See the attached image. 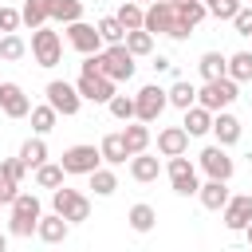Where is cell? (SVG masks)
<instances>
[{
	"label": "cell",
	"mask_w": 252,
	"mask_h": 252,
	"mask_svg": "<svg viewBox=\"0 0 252 252\" xmlns=\"http://www.w3.org/2000/svg\"><path fill=\"white\" fill-rule=\"evenodd\" d=\"M118 83H110L102 71H98V55H87V63H83V71H79V83H75V91H79V98L83 102H110L118 91H114Z\"/></svg>",
	"instance_id": "6da1fadb"
},
{
	"label": "cell",
	"mask_w": 252,
	"mask_h": 252,
	"mask_svg": "<svg viewBox=\"0 0 252 252\" xmlns=\"http://www.w3.org/2000/svg\"><path fill=\"white\" fill-rule=\"evenodd\" d=\"M43 209L35 201V193H16L12 201V220H8V236H32L35 224H39Z\"/></svg>",
	"instance_id": "7a4b0ae2"
},
{
	"label": "cell",
	"mask_w": 252,
	"mask_h": 252,
	"mask_svg": "<svg viewBox=\"0 0 252 252\" xmlns=\"http://www.w3.org/2000/svg\"><path fill=\"white\" fill-rule=\"evenodd\" d=\"M98 71L110 79V83H130L134 79V55L122 47V43H110L98 51Z\"/></svg>",
	"instance_id": "3957f363"
},
{
	"label": "cell",
	"mask_w": 252,
	"mask_h": 252,
	"mask_svg": "<svg viewBox=\"0 0 252 252\" xmlns=\"http://www.w3.org/2000/svg\"><path fill=\"white\" fill-rule=\"evenodd\" d=\"M51 213H59L67 224H79V220H87V217H91V201H87L79 189L59 185V189H51Z\"/></svg>",
	"instance_id": "277c9868"
},
{
	"label": "cell",
	"mask_w": 252,
	"mask_h": 252,
	"mask_svg": "<svg viewBox=\"0 0 252 252\" xmlns=\"http://www.w3.org/2000/svg\"><path fill=\"white\" fill-rule=\"evenodd\" d=\"M232 98H236V83L224 75V79H209L201 91H197V106H205L209 114H217V110H228L232 106Z\"/></svg>",
	"instance_id": "5b68a950"
},
{
	"label": "cell",
	"mask_w": 252,
	"mask_h": 252,
	"mask_svg": "<svg viewBox=\"0 0 252 252\" xmlns=\"http://www.w3.org/2000/svg\"><path fill=\"white\" fill-rule=\"evenodd\" d=\"M165 106H169V98H165V87H158V83H146V87L134 94V118L146 122V126L158 122Z\"/></svg>",
	"instance_id": "8992f818"
},
{
	"label": "cell",
	"mask_w": 252,
	"mask_h": 252,
	"mask_svg": "<svg viewBox=\"0 0 252 252\" xmlns=\"http://www.w3.org/2000/svg\"><path fill=\"white\" fill-rule=\"evenodd\" d=\"M32 59H35L39 67H55V63L63 59V39H59V32H51L47 24L35 28V32H32Z\"/></svg>",
	"instance_id": "52a82bcc"
},
{
	"label": "cell",
	"mask_w": 252,
	"mask_h": 252,
	"mask_svg": "<svg viewBox=\"0 0 252 252\" xmlns=\"http://www.w3.org/2000/svg\"><path fill=\"white\" fill-rule=\"evenodd\" d=\"M165 173H169V185H173V193H177V197H197V189H201V181H197V165H193L185 154L169 158Z\"/></svg>",
	"instance_id": "ba28073f"
},
{
	"label": "cell",
	"mask_w": 252,
	"mask_h": 252,
	"mask_svg": "<svg viewBox=\"0 0 252 252\" xmlns=\"http://www.w3.org/2000/svg\"><path fill=\"white\" fill-rule=\"evenodd\" d=\"M59 165H63V173L87 177V173H94V169L102 165V154H98L94 146H67L63 158H59Z\"/></svg>",
	"instance_id": "9c48e42d"
},
{
	"label": "cell",
	"mask_w": 252,
	"mask_h": 252,
	"mask_svg": "<svg viewBox=\"0 0 252 252\" xmlns=\"http://www.w3.org/2000/svg\"><path fill=\"white\" fill-rule=\"evenodd\" d=\"M47 106H51L55 114H63V118H71V114H79V106H83V98H79V91H75V83H63V79H51V83H47Z\"/></svg>",
	"instance_id": "30bf717a"
},
{
	"label": "cell",
	"mask_w": 252,
	"mask_h": 252,
	"mask_svg": "<svg viewBox=\"0 0 252 252\" xmlns=\"http://www.w3.org/2000/svg\"><path fill=\"white\" fill-rule=\"evenodd\" d=\"M67 43L79 51V55H98L106 43H102V35H98V28L94 24H87V20H75V24H67Z\"/></svg>",
	"instance_id": "8fae6325"
},
{
	"label": "cell",
	"mask_w": 252,
	"mask_h": 252,
	"mask_svg": "<svg viewBox=\"0 0 252 252\" xmlns=\"http://www.w3.org/2000/svg\"><path fill=\"white\" fill-rule=\"evenodd\" d=\"M220 220H224L228 232H244L248 220H252V193H236V197H228L224 209H220Z\"/></svg>",
	"instance_id": "7c38bea8"
},
{
	"label": "cell",
	"mask_w": 252,
	"mask_h": 252,
	"mask_svg": "<svg viewBox=\"0 0 252 252\" xmlns=\"http://www.w3.org/2000/svg\"><path fill=\"white\" fill-rule=\"evenodd\" d=\"M197 165H201L213 181H228V177H232V169H236L224 146H205V150H201V158H197Z\"/></svg>",
	"instance_id": "4fadbf2b"
},
{
	"label": "cell",
	"mask_w": 252,
	"mask_h": 252,
	"mask_svg": "<svg viewBox=\"0 0 252 252\" xmlns=\"http://www.w3.org/2000/svg\"><path fill=\"white\" fill-rule=\"evenodd\" d=\"M173 20H177L173 4H169V0H154V4L146 8V16H142V28H146L150 35H169Z\"/></svg>",
	"instance_id": "5bb4252c"
},
{
	"label": "cell",
	"mask_w": 252,
	"mask_h": 252,
	"mask_svg": "<svg viewBox=\"0 0 252 252\" xmlns=\"http://www.w3.org/2000/svg\"><path fill=\"white\" fill-rule=\"evenodd\" d=\"M0 110L8 118H28L32 114V98L24 94L20 83H0Z\"/></svg>",
	"instance_id": "9a60e30c"
},
{
	"label": "cell",
	"mask_w": 252,
	"mask_h": 252,
	"mask_svg": "<svg viewBox=\"0 0 252 252\" xmlns=\"http://www.w3.org/2000/svg\"><path fill=\"white\" fill-rule=\"evenodd\" d=\"M213 134H217V146H236L240 142V118L236 114H228V110H217L213 114Z\"/></svg>",
	"instance_id": "2e32d148"
},
{
	"label": "cell",
	"mask_w": 252,
	"mask_h": 252,
	"mask_svg": "<svg viewBox=\"0 0 252 252\" xmlns=\"http://www.w3.org/2000/svg\"><path fill=\"white\" fill-rule=\"evenodd\" d=\"M185 150H189V134H185L181 126L158 130V154H161V158H177V154H185Z\"/></svg>",
	"instance_id": "e0dca14e"
},
{
	"label": "cell",
	"mask_w": 252,
	"mask_h": 252,
	"mask_svg": "<svg viewBox=\"0 0 252 252\" xmlns=\"http://www.w3.org/2000/svg\"><path fill=\"white\" fill-rule=\"evenodd\" d=\"M67 232H71V224H67L59 213L39 217V224H35V236H39L43 244H63V240H67Z\"/></svg>",
	"instance_id": "ac0fdd59"
},
{
	"label": "cell",
	"mask_w": 252,
	"mask_h": 252,
	"mask_svg": "<svg viewBox=\"0 0 252 252\" xmlns=\"http://www.w3.org/2000/svg\"><path fill=\"white\" fill-rule=\"evenodd\" d=\"M197 197H201V205H205L209 213H220V209H224V201H228L232 193H228V181H213V177H209V181L197 189Z\"/></svg>",
	"instance_id": "d6986e66"
},
{
	"label": "cell",
	"mask_w": 252,
	"mask_h": 252,
	"mask_svg": "<svg viewBox=\"0 0 252 252\" xmlns=\"http://www.w3.org/2000/svg\"><path fill=\"white\" fill-rule=\"evenodd\" d=\"M158 173H161V161H158L154 154H134V158H130V177H134V181L150 185V181H158Z\"/></svg>",
	"instance_id": "ffe728a7"
},
{
	"label": "cell",
	"mask_w": 252,
	"mask_h": 252,
	"mask_svg": "<svg viewBox=\"0 0 252 252\" xmlns=\"http://www.w3.org/2000/svg\"><path fill=\"white\" fill-rule=\"evenodd\" d=\"M181 130H185L189 138H201V134H209V130H213V114H209L205 106H197V102H193V106L185 110V122H181Z\"/></svg>",
	"instance_id": "44dd1931"
},
{
	"label": "cell",
	"mask_w": 252,
	"mask_h": 252,
	"mask_svg": "<svg viewBox=\"0 0 252 252\" xmlns=\"http://www.w3.org/2000/svg\"><path fill=\"white\" fill-rule=\"evenodd\" d=\"M126 224H130L134 232H142V236H146V232H154V224H158V209H154V205H146V201H138V205L126 213Z\"/></svg>",
	"instance_id": "7402d4cb"
},
{
	"label": "cell",
	"mask_w": 252,
	"mask_h": 252,
	"mask_svg": "<svg viewBox=\"0 0 252 252\" xmlns=\"http://www.w3.org/2000/svg\"><path fill=\"white\" fill-rule=\"evenodd\" d=\"M122 142H126V154H130V158H134V154H146V146H150V126H146V122H126Z\"/></svg>",
	"instance_id": "603a6c76"
},
{
	"label": "cell",
	"mask_w": 252,
	"mask_h": 252,
	"mask_svg": "<svg viewBox=\"0 0 252 252\" xmlns=\"http://www.w3.org/2000/svg\"><path fill=\"white\" fill-rule=\"evenodd\" d=\"M98 154H102V161H106V165H122V161H130L126 142H122V130H118V134H106V138H102V146H98Z\"/></svg>",
	"instance_id": "cb8c5ba5"
},
{
	"label": "cell",
	"mask_w": 252,
	"mask_h": 252,
	"mask_svg": "<svg viewBox=\"0 0 252 252\" xmlns=\"http://www.w3.org/2000/svg\"><path fill=\"white\" fill-rule=\"evenodd\" d=\"M47 16L59 24H75L83 20V0H47Z\"/></svg>",
	"instance_id": "d4e9b609"
},
{
	"label": "cell",
	"mask_w": 252,
	"mask_h": 252,
	"mask_svg": "<svg viewBox=\"0 0 252 252\" xmlns=\"http://www.w3.org/2000/svg\"><path fill=\"white\" fill-rule=\"evenodd\" d=\"M224 67H228V55H220V51H205V55L197 59V71H201L205 83H209V79H224Z\"/></svg>",
	"instance_id": "484cf974"
},
{
	"label": "cell",
	"mask_w": 252,
	"mask_h": 252,
	"mask_svg": "<svg viewBox=\"0 0 252 252\" xmlns=\"http://www.w3.org/2000/svg\"><path fill=\"white\" fill-rule=\"evenodd\" d=\"M165 98H169V106H177V110H189V106L197 102V87H193L189 79H177V83L165 91Z\"/></svg>",
	"instance_id": "4316f807"
},
{
	"label": "cell",
	"mask_w": 252,
	"mask_h": 252,
	"mask_svg": "<svg viewBox=\"0 0 252 252\" xmlns=\"http://www.w3.org/2000/svg\"><path fill=\"white\" fill-rule=\"evenodd\" d=\"M20 161H24V169H39L43 161H47V146H43V138L35 134V138H28L24 146H20Z\"/></svg>",
	"instance_id": "83f0119b"
},
{
	"label": "cell",
	"mask_w": 252,
	"mask_h": 252,
	"mask_svg": "<svg viewBox=\"0 0 252 252\" xmlns=\"http://www.w3.org/2000/svg\"><path fill=\"white\" fill-rule=\"evenodd\" d=\"M169 4H173L177 20H181V24H189V28H197V24L209 16V8H205L201 0H169Z\"/></svg>",
	"instance_id": "f1b7e54d"
},
{
	"label": "cell",
	"mask_w": 252,
	"mask_h": 252,
	"mask_svg": "<svg viewBox=\"0 0 252 252\" xmlns=\"http://www.w3.org/2000/svg\"><path fill=\"white\" fill-rule=\"evenodd\" d=\"M224 75H228L232 83H248V79H252V51H236V55H228Z\"/></svg>",
	"instance_id": "f546056e"
},
{
	"label": "cell",
	"mask_w": 252,
	"mask_h": 252,
	"mask_svg": "<svg viewBox=\"0 0 252 252\" xmlns=\"http://www.w3.org/2000/svg\"><path fill=\"white\" fill-rule=\"evenodd\" d=\"M51 16H47V0H24V8H20V24H28L32 32L35 28H43Z\"/></svg>",
	"instance_id": "4dcf8cb0"
},
{
	"label": "cell",
	"mask_w": 252,
	"mask_h": 252,
	"mask_svg": "<svg viewBox=\"0 0 252 252\" xmlns=\"http://www.w3.org/2000/svg\"><path fill=\"white\" fill-rule=\"evenodd\" d=\"M142 16H146V8H142L138 0H122V8L114 12V20H118L126 32H138V28H142Z\"/></svg>",
	"instance_id": "1f68e13d"
},
{
	"label": "cell",
	"mask_w": 252,
	"mask_h": 252,
	"mask_svg": "<svg viewBox=\"0 0 252 252\" xmlns=\"http://www.w3.org/2000/svg\"><path fill=\"white\" fill-rule=\"evenodd\" d=\"M122 47L138 59V55H154V35L146 32V28H138V32H126V39H122Z\"/></svg>",
	"instance_id": "d6a6232c"
},
{
	"label": "cell",
	"mask_w": 252,
	"mask_h": 252,
	"mask_svg": "<svg viewBox=\"0 0 252 252\" xmlns=\"http://www.w3.org/2000/svg\"><path fill=\"white\" fill-rule=\"evenodd\" d=\"M24 173H28V169H24L20 158H4V161H0V185H8V189H16V193H20Z\"/></svg>",
	"instance_id": "836d02e7"
},
{
	"label": "cell",
	"mask_w": 252,
	"mask_h": 252,
	"mask_svg": "<svg viewBox=\"0 0 252 252\" xmlns=\"http://www.w3.org/2000/svg\"><path fill=\"white\" fill-rule=\"evenodd\" d=\"M63 177H67V173H63L59 161H43V165L35 169V185H39V189H59Z\"/></svg>",
	"instance_id": "e575fe53"
},
{
	"label": "cell",
	"mask_w": 252,
	"mask_h": 252,
	"mask_svg": "<svg viewBox=\"0 0 252 252\" xmlns=\"http://www.w3.org/2000/svg\"><path fill=\"white\" fill-rule=\"evenodd\" d=\"M91 177V189H94V197H110L114 189H118V177H114V169H106V165H98L94 173H87Z\"/></svg>",
	"instance_id": "d590c367"
},
{
	"label": "cell",
	"mask_w": 252,
	"mask_h": 252,
	"mask_svg": "<svg viewBox=\"0 0 252 252\" xmlns=\"http://www.w3.org/2000/svg\"><path fill=\"white\" fill-rule=\"evenodd\" d=\"M28 118H32V130L43 138V134H51V130H55V118H59V114L43 102V106H32V114H28Z\"/></svg>",
	"instance_id": "8d00e7d4"
},
{
	"label": "cell",
	"mask_w": 252,
	"mask_h": 252,
	"mask_svg": "<svg viewBox=\"0 0 252 252\" xmlns=\"http://www.w3.org/2000/svg\"><path fill=\"white\" fill-rule=\"evenodd\" d=\"M28 55V43L16 35V32H8V35H0V59H8V63H16V59H24Z\"/></svg>",
	"instance_id": "74e56055"
},
{
	"label": "cell",
	"mask_w": 252,
	"mask_h": 252,
	"mask_svg": "<svg viewBox=\"0 0 252 252\" xmlns=\"http://www.w3.org/2000/svg\"><path fill=\"white\" fill-rule=\"evenodd\" d=\"M94 28H98V35H102V43H106V47H110V43H122V39H126V28H122V24L114 20V16H102V20L94 24Z\"/></svg>",
	"instance_id": "f35d334b"
},
{
	"label": "cell",
	"mask_w": 252,
	"mask_h": 252,
	"mask_svg": "<svg viewBox=\"0 0 252 252\" xmlns=\"http://www.w3.org/2000/svg\"><path fill=\"white\" fill-rule=\"evenodd\" d=\"M106 106H110V114H114L118 122H130V118H134V98H130V94H114Z\"/></svg>",
	"instance_id": "ab89813d"
},
{
	"label": "cell",
	"mask_w": 252,
	"mask_h": 252,
	"mask_svg": "<svg viewBox=\"0 0 252 252\" xmlns=\"http://www.w3.org/2000/svg\"><path fill=\"white\" fill-rule=\"evenodd\" d=\"M240 4H244V0H213V4H209V16H217V20H232V16L240 12Z\"/></svg>",
	"instance_id": "60d3db41"
},
{
	"label": "cell",
	"mask_w": 252,
	"mask_h": 252,
	"mask_svg": "<svg viewBox=\"0 0 252 252\" xmlns=\"http://www.w3.org/2000/svg\"><path fill=\"white\" fill-rule=\"evenodd\" d=\"M232 28H236V35H248L252 39V8L248 4H240V12L232 16Z\"/></svg>",
	"instance_id": "b9f144b4"
},
{
	"label": "cell",
	"mask_w": 252,
	"mask_h": 252,
	"mask_svg": "<svg viewBox=\"0 0 252 252\" xmlns=\"http://www.w3.org/2000/svg\"><path fill=\"white\" fill-rule=\"evenodd\" d=\"M20 28V8H0V35Z\"/></svg>",
	"instance_id": "7bdbcfd3"
},
{
	"label": "cell",
	"mask_w": 252,
	"mask_h": 252,
	"mask_svg": "<svg viewBox=\"0 0 252 252\" xmlns=\"http://www.w3.org/2000/svg\"><path fill=\"white\" fill-rule=\"evenodd\" d=\"M193 35V28L189 24H181V20H173V28H169V39H189Z\"/></svg>",
	"instance_id": "ee69618b"
},
{
	"label": "cell",
	"mask_w": 252,
	"mask_h": 252,
	"mask_svg": "<svg viewBox=\"0 0 252 252\" xmlns=\"http://www.w3.org/2000/svg\"><path fill=\"white\" fill-rule=\"evenodd\" d=\"M154 71H161V75L173 71V59H169V55H158V59H154Z\"/></svg>",
	"instance_id": "f6af8a7d"
},
{
	"label": "cell",
	"mask_w": 252,
	"mask_h": 252,
	"mask_svg": "<svg viewBox=\"0 0 252 252\" xmlns=\"http://www.w3.org/2000/svg\"><path fill=\"white\" fill-rule=\"evenodd\" d=\"M0 252H8V236L4 232H0Z\"/></svg>",
	"instance_id": "bcb514c9"
},
{
	"label": "cell",
	"mask_w": 252,
	"mask_h": 252,
	"mask_svg": "<svg viewBox=\"0 0 252 252\" xmlns=\"http://www.w3.org/2000/svg\"><path fill=\"white\" fill-rule=\"evenodd\" d=\"M244 236H248V244H252V220H248V228H244Z\"/></svg>",
	"instance_id": "7dc6e473"
},
{
	"label": "cell",
	"mask_w": 252,
	"mask_h": 252,
	"mask_svg": "<svg viewBox=\"0 0 252 252\" xmlns=\"http://www.w3.org/2000/svg\"><path fill=\"white\" fill-rule=\"evenodd\" d=\"M201 4H205V8H209V4H213V0H201Z\"/></svg>",
	"instance_id": "c3c4849f"
},
{
	"label": "cell",
	"mask_w": 252,
	"mask_h": 252,
	"mask_svg": "<svg viewBox=\"0 0 252 252\" xmlns=\"http://www.w3.org/2000/svg\"><path fill=\"white\" fill-rule=\"evenodd\" d=\"M138 4H142V0H138ZM146 4H154V0H146Z\"/></svg>",
	"instance_id": "681fc988"
}]
</instances>
